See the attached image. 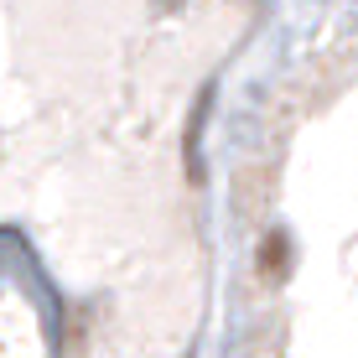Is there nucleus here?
<instances>
[{"label": "nucleus", "instance_id": "f257e3e1", "mask_svg": "<svg viewBox=\"0 0 358 358\" xmlns=\"http://www.w3.org/2000/svg\"><path fill=\"white\" fill-rule=\"evenodd\" d=\"M260 275L265 280H286V270H291V239L286 234H265V244H260Z\"/></svg>", "mask_w": 358, "mask_h": 358}]
</instances>
